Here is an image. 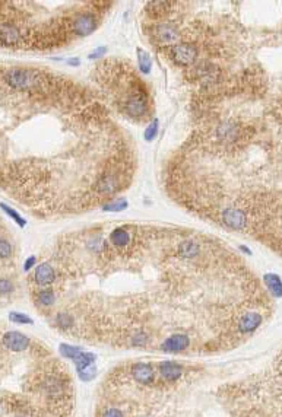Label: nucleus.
Returning <instances> with one entry per match:
<instances>
[{"label":"nucleus","mask_w":282,"mask_h":417,"mask_svg":"<svg viewBox=\"0 0 282 417\" xmlns=\"http://www.w3.org/2000/svg\"><path fill=\"white\" fill-rule=\"evenodd\" d=\"M168 56L178 67H189L199 57V48L192 43H181L170 47Z\"/></svg>","instance_id":"1"},{"label":"nucleus","mask_w":282,"mask_h":417,"mask_svg":"<svg viewBox=\"0 0 282 417\" xmlns=\"http://www.w3.org/2000/svg\"><path fill=\"white\" fill-rule=\"evenodd\" d=\"M3 345L12 352H22L30 347L31 340L19 331H9L3 336Z\"/></svg>","instance_id":"2"},{"label":"nucleus","mask_w":282,"mask_h":417,"mask_svg":"<svg viewBox=\"0 0 282 417\" xmlns=\"http://www.w3.org/2000/svg\"><path fill=\"white\" fill-rule=\"evenodd\" d=\"M108 242L117 249H124L133 242V235L130 232V226H119L111 230L108 236Z\"/></svg>","instance_id":"3"},{"label":"nucleus","mask_w":282,"mask_h":417,"mask_svg":"<svg viewBox=\"0 0 282 417\" xmlns=\"http://www.w3.org/2000/svg\"><path fill=\"white\" fill-rule=\"evenodd\" d=\"M190 345V340L186 334H174L171 337H168L163 345L161 349L164 352H168V353H176V352H183L186 350Z\"/></svg>","instance_id":"4"},{"label":"nucleus","mask_w":282,"mask_h":417,"mask_svg":"<svg viewBox=\"0 0 282 417\" xmlns=\"http://www.w3.org/2000/svg\"><path fill=\"white\" fill-rule=\"evenodd\" d=\"M262 322V315L257 314V312H246L240 316L237 322L238 331L246 334V332H252L254 331Z\"/></svg>","instance_id":"5"},{"label":"nucleus","mask_w":282,"mask_h":417,"mask_svg":"<svg viewBox=\"0 0 282 417\" xmlns=\"http://www.w3.org/2000/svg\"><path fill=\"white\" fill-rule=\"evenodd\" d=\"M132 375L139 384L149 385V384L154 382V369L148 363H144V362L134 363L132 366Z\"/></svg>","instance_id":"6"},{"label":"nucleus","mask_w":282,"mask_h":417,"mask_svg":"<svg viewBox=\"0 0 282 417\" xmlns=\"http://www.w3.org/2000/svg\"><path fill=\"white\" fill-rule=\"evenodd\" d=\"M34 280H35L40 286H48V285H51V283L56 280L54 269H53L50 264H47V263L40 264V266L35 269Z\"/></svg>","instance_id":"7"},{"label":"nucleus","mask_w":282,"mask_h":417,"mask_svg":"<svg viewBox=\"0 0 282 417\" xmlns=\"http://www.w3.org/2000/svg\"><path fill=\"white\" fill-rule=\"evenodd\" d=\"M160 372L163 375V378H165L167 381L173 382V381H177L178 378L183 374V368L174 363V362H164L160 365Z\"/></svg>","instance_id":"8"},{"label":"nucleus","mask_w":282,"mask_h":417,"mask_svg":"<svg viewBox=\"0 0 282 417\" xmlns=\"http://www.w3.org/2000/svg\"><path fill=\"white\" fill-rule=\"evenodd\" d=\"M265 282H266L269 290L276 298H279L281 296V280H279V276L278 274H266L265 276Z\"/></svg>","instance_id":"9"},{"label":"nucleus","mask_w":282,"mask_h":417,"mask_svg":"<svg viewBox=\"0 0 282 417\" xmlns=\"http://www.w3.org/2000/svg\"><path fill=\"white\" fill-rule=\"evenodd\" d=\"M37 301L44 306H50L56 301V293L53 289H43L37 293Z\"/></svg>","instance_id":"10"},{"label":"nucleus","mask_w":282,"mask_h":417,"mask_svg":"<svg viewBox=\"0 0 282 417\" xmlns=\"http://www.w3.org/2000/svg\"><path fill=\"white\" fill-rule=\"evenodd\" d=\"M136 53H137V56H139V69H140V72L147 74V73L151 72L152 60L149 57L148 53H147L145 50H142V48H137Z\"/></svg>","instance_id":"11"},{"label":"nucleus","mask_w":282,"mask_h":417,"mask_svg":"<svg viewBox=\"0 0 282 417\" xmlns=\"http://www.w3.org/2000/svg\"><path fill=\"white\" fill-rule=\"evenodd\" d=\"M82 352H84V350H82L81 347H75V346H69V345L60 346V353H61L64 358L72 359L74 362L78 359L79 356H81V353H82Z\"/></svg>","instance_id":"12"},{"label":"nucleus","mask_w":282,"mask_h":417,"mask_svg":"<svg viewBox=\"0 0 282 417\" xmlns=\"http://www.w3.org/2000/svg\"><path fill=\"white\" fill-rule=\"evenodd\" d=\"M126 207H127V202L124 199H119V200L104 204L105 212H120V210H124Z\"/></svg>","instance_id":"13"},{"label":"nucleus","mask_w":282,"mask_h":417,"mask_svg":"<svg viewBox=\"0 0 282 417\" xmlns=\"http://www.w3.org/2000/svg\"><path fill=\"white\" fill-rule=\"evenodd\" d=\"M78 375H79V378H81L82 381H91V379L95 376V366H94V365H89L87 368L78 371Z\"/></svg>","instance_id":"14"},{"label":"nucleus","mask_w":282,"mask_h":417,"mask_svg":"<svg viewBox=\"0 0 282 417\" xmlns=\"http://www.w3.org/2000/svg\"><path fill=\"white\" fill-rule=\"evenodd\" d=\"M157 133H158V120H154L152 124H149L148 129L145 130V139H147V142H152L157 137Z\"/></svg>","instance_id":"15"},{"label":"nucleus","mask_w":282,"mask_h":417,"mask_svg":"<svg viewBox=\"0 0 282 417\" xmlns=\"http://www.w3.org/2000/svg\"><path fill=\"white\" fill-rule=\"evenodd\" d=\"M9 319H11L12 322H16V324H28V325L32 324V319H31L30 316L24 315V314H21V312H12V314L9 315Z\"/></svg>","instance_id":"16"},{"label":"nucleus","mask_w":282,"mask_h":417,"mask_svg":"<svg viewBox=\"0 0 282 417\" xmlns=\"http://www.w3.org/2000/svg\"><path fill=\"white\" fill-rule=\"evenodd\" d=\"M12 256V245L6 239H0V257L8 259Z\"/></svg>","instance_id":"17"},{"label":"nucleus","mask_w":282,"mask_h":417,"mask_svg":"<svg viewBox=\"0 0 282 417\" xmlns=\"http://www.w3.org/2000/svg\"><path fill=\"white\" fill-rule=\"evenodd\" d=\"M56 319H57V324H59L61 328H69L72 325V322H74L72 316L69 315V314H66V312H60Z\"/></svg>","instance_id":"18"},{"label":"nucleus","mask_w":282,"mask_h":417,"mask_svg":"<svg viewBox=\"0 0 282 417\" xmlns=\"http://www.w3.org/2000/svg\"><path fill=\"white\" fill-rule=\"evenodd\" d=\"M14 290V283L9 279H0V293L6 295Z\"/></svg>","instance_id":"19"},{"label":"nucleus","mask_w":282,"mask_h":417,"mask_svg":"<svg viewBox=\"0 0 282 417\" xmlns=\"http://www.w3.org/2000/svg\"><path fill=\"white\" fill-rule=\"evenodd\" d=\"M0 207H2V209H3V210H5V212L8 213V215L11 216V217H14L16 222H18V223L21 225V226H24V225H25V220H24V219H22L21 216L18 215L16 212H14L12 209H9V207H8L6 204H3V203H2V204H0Z\"/></svg>","instance_id":"20"},{"label":"nucleus","mask_w":282,"mask_h":417,"mask_svg":"<svg viewBox=\"0 0 282 417\" xmlns=\"http://www.w3.org/2000/svg\"><path fill=\"white\" fill-rule=\"evenodd\" d=\"M147 342H148V337L144 334V332H139V334H136V336H133L132 337V343H133V346H144L147 345Z\"/></svg>","instance_id":"21"},{"label":"nucleus","mask_w":282,"mask_h":417,"mask_svg":"<svg viewBox=\"0 0 282 417\" xmlns=\"http://www.w3.org/2000/svg\"><path fill=\"white\" fill-rule=\"evenodd\" d=\"M103 417H124V416H123V413H121L120 410H117V408H108V410L104 413V416Z\"/></svg>","instance_id":"22"},{"label":"nucleus","mask_w":282,"mask_h":417,"mask_svg":"<svg viewBox=\"0 0 282 417\" xmlns=\"http://www.w3.org/2000/svg\"><path fill=\"white\" fill-rule=\"evenodd\" d=\"M105 51H107V48H105V47H100V48H97L94 53H91V54H89V58L103 57V56L105 54Z\"/></svg>","instance_id":"23"},{"label":"nucleus","mask_w":282,"mask_h":417,"mask_svg":"<svg viewBox=\"0 0 282 417\" xmlns=\"http://www.w3.org/2000/svg\"><path fill=\"white\" fill-rule=\"evenodd\" d=\"M35 263H37V257L35 256H32V257H30V259L25 261V266H24V269L28 272L30 269H32L34 266H35Z\"/></svg>","instance_id":"24"},{"label":"nucleus","mask_w":282,"mask_h":417,"mask_svg":"<svg viewBox=\"0 0 282 417\" xmlns=\"http://www.w3.org/2000/svg\"><path fill=\"white\" fill-rule=\"evenodd\" d=\"M69 64H72V66H78V64H79V60H78V58H75V60H69Z\"/></svg>","instance_id":"25"}]
</instances>
